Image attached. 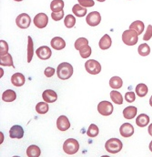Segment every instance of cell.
<instances>
[{
	"mask_svg": "<svg viewBox=\"0 0 152 157\" xmlns=\"http://www.w3.org/2000/svg\"><path fill=\"white\" fill-rule=\"evenodd\" d=\"M150 121V118L147 115L142 114L139 115L136 119V124L138 127L144 128L148 125Z\"/></svg>",
	"mask_w": 152,
	"mask_h": 157,
	"instance_id": "cell-22",
	"label": "cell"
},
{
	"mask_svg": "<svg viewBox=\"0 0 152 157\" xmlns=\"http://www.w3.org/2000/svg\"><path fill=\"white\" fill-rule=\"evenodd\" d=\"M149 148L150 151L152 152V140L150 142V144H149Z\"/></svg>",
	"mask_w": 152,
	"mask_h": 157,
	"instance_id": "cell-43",
	"label": "cell"
},
{
	"mask_svg": "<svg viewBox=\"0 0 152 157\" xmlns=\"http://www.w3.org/2000/svg\"><path fill=\"white\" fill-rule=\"evenodd\" d=\"M64 15V12L63 10L59 12H53L51 13V17L54 21H59L62 19Z\"/></svg>",
	"mask_w": 152,
	"mask_h": 157,
	"instance_id": "cell-38",
	"label": "cell"
},
{
	"mask_svg": "<svg viewBox=\"0 0 152 157\" xmlns=\"http://www.w3.org/2000/svg\"><path fill=\"white\" fill-rule=\"evenodd\" d=\"M87 11V9L83 8L79 4H75L72 8L73 13L78 17H84L86 14Z\"/></svg>",
	"mask_w": 152,
	"mask_h": 157,
	"instance_id": "cell-27",
	"label": "cell"
},
{
	"mask_svg": "<svg viewBox=\"0 0 152 157\" xmlns=\"http://www.w3.org/2000/svg\"><path fill=\"white\" fill-rule=\"evenodd\" d=\"M16 98L15 91L12 90H7L2 95V99L5 102H12Z\"/></svg>",
	"mask_w": 152,
	"mask_h": 157,
	"instance_id": "cell-21",
	"label": "cell"
},
{
	"mask_svg": "<svg viewBox=\"0 0 152 157\" xmlns=\"http://www.w3.org/2000/svg\"><path fill=\"white\" fill-rule=\"evenodd\" d=\"M80 5L84 7H92L94 6L95 2L93 0H78Z\"/></svg>",
	"mask_w": 152,
	"mask_h": 157,
	"instance_id": "cell-37",
	"label": "cell"
},
{
	"mask_svg": "<svg viewBox=\"0 0 152 157\" xmlns=\"http://www.w3.org/2000/svg\"><path fill=\"white\" fill-rule=\"evenodd\" d=\"M97 109L99 113L102 116H110L113 112V105L110 101H104L98 104Z\"/></svg>",
	"mask_w": 152,
	"mask_h": 157,
	"instance_id": "cell-6",
	"label": "cell"
},
{
	"mask_svg": "<svg viewBox=\"0 0 152 157\" xmlns=\"http://www.w3.org/2000/svg\"><path fill=\"white\" fill-rule=\"evenodd\" d=\"M145 25L143 22L142 21H134L130 25L129 29L135 31L138 33V35H141L144 30Z\"/></svg>",
	"mask_w": 152,
	"mask_h": 157,
	"instance_id": "cell-19",
	"label": "cell"
},
{
	"mask_svg": "<svg viewBox=\"0 0 152 157\" xmlns=\"http://www.w3.org/2000/svg\"><path fill=\"white\" fill-rule=\"evenodd\" d=\"M85 44H89V41L86 38H80L76 40L74 43L75 49L79 51L80 48Z\"/></svg>",
	"mask_w": 152,
	"mask_h": 157,
	"instance_id": "cell-35",
	"label": "cell"
},
{
	"mask_svg": "<svg viewBox=\"0 0 152 157\" xmlns=\"http://www.w3.org/2000/svg\"><path fill=\"white\" fill-rule=\"evenodd\" d=\"M35 110L36 112L39 114H45L49 111V105L46 102H38L35 106Z\"/></svg>",
	"mask_w": 152,
	"mask_h": 157,
	"instance_id": "cell-31",
	"label": "cell"
},
{
	"mask_svg": "<svg viewBox=\"0 0 152 157\" xmlns=\"http://www.w3.org/2000/svg\"><path fill=\"white\" fill-rule=\"evenodd\" d=\"M64 2L63 0H53L50 4L51 10L54 12H59L63 10Z\"/></svg>",
	"mask_w": 152,
	"mask_h": 157,
	"instance_id": "cell-24",
	"label": "cell"
},
{
	"mask_svg": "<svg viewBox=\"0 0 152 157\" xmlns=\"http://www.w3.org/2000/svg\"><path fill=\"white\" fill-rule=\"evenodd\" d=\"M112 40L110 35L106 34L101 38L99 42L100 48L102 50L108 49L110 48L112 44Z\"/></svg>",
	"mask_w": 152,
	"mask_h": 157,
	"instance_id": "cell-17",
	"label": "cell"
},
{
	"mask_svg": "<svg viewBox=\"0 0 152 157\" xmlns=\"http://www.w3.org/2000/svg\"><path fill=\"white\" fill-rule=\"evenodd\" d=\"M120 132L123 137H130L134 133V128L130 123L126 122L120 127Z\"/></svg>",
	"mask_w": 152,
	"mask_h": 157,
	"instance_id": "cell-12",
	"label": "cell"
},
{
	"mask_svg": "<svg viewBox=\"0 0 152 157\" xmlns=\"http://www.w3.org/2000/svg\"><path fill=\"white\" fill-rule=\"evenodd\" d=\"M97 1L99 2H102L105 1L106 0H96Z\"/></svg>",
	"mask_w": 152,
	"mask_h": 157,
	"instance_id": "cell-45",
	"label": "cell"
},
{
	"mask_svg": "<svg viewBox=\"0 0 152 157\" xmlns=\"http://www.w3.org/2000/svg\"><path fill=\"white\" fill-rule=\"evenodd\" d=\"M105 147L109 153L116 154L122 150L123 144L118 139L111 138L106 142Z\"/></svg>",
	"mask_w": 152,
	"mask_h": 157,
	"instance_id": "cell-2",
	"label": "cell"
},
{
	"mask_svg": "<svg viewBox=\"0 0 152 157\" xmlns=\"http://www.w3.org/2000/svg\"><path fill=\"white\" fill-rule=\"evenodd\" d=\"M122 40L124 43L127 46H134L138 42V33L135 31L129 29L123 32Z\"/></svg>",
	"mask_w": 152,
	"mask_h": 157,
	"instance_id": "cell-3",
	"label": "cell"
},
{
	"mask_svg": "<svg viewBox=\"0 0 152 157\" xmlns=\"http://www.w3.org/2000/svg\"><path fill=\"white\" fill-rule=\"evenodd\" d=\"M123 85V81L120 77L114 76L111 78L110 80V85L113 89H119L122 88Z\"/></svg>",
	"mask_w": 152,
	"mask_h": 157,
	"instance_id": "cell-26",
	"label": "cell"
},
{
	"mask_svg": "<svg viewBox=\"0 0 152 157\" xmlns=\"http://www.w3.org/2000/svg\"><path fill=\"white\" fill-rule=\"evenodd\" d=\"M0 56H2L8 53L9 48L7 42L1 40L0 41Z\"/></svg>",
	"mask_w": 152,
	"mask_h": 157,
	"instance_id": "cell-36",
	"label": "cell"
},
{
	"mask_svg": "<svg viewBox=\"0 0 152 157\" xmlns=\"http://www.w3.org/2000/svg\"><path fill=\"white\" fill-rule=\"evenodd\" d=\"M65 26L68 29H71L74 27L76 23V19L72 14H68L65 18L64 21Z\"/></svg>",
	"mask_w": 152,
	"mask_h": 157,
	"instance_id": "cell-33",
	"label": "cell"
},
{
	"mask_svg": "<svg viewBox=\"0 0 152 157\" xmlns=\"http://www.w3.org/2000/svg\"><path fill=\"white\" fill-rule=\"evenodd\" d=\"M56 125L59 130L66 131L70 128V122L66 116L62 115L57 119Z\"/></svg>",
	"mask_w": 152,
	"mask_h": 157,
	"instance_id": "cell-10",
	"label": "cell"
},
{
	"mask_svg": "<svg viewBox=\"0 0 152 157\" xmlns=\"http://www.w3.org/2000/svg\"><path fill=\"white\" fill-rule=\"evenodd\" d=\"M0 65L9 67L13 66L14 68L12 57L10 54L8 53L2 56H0Z\"/></svg>",
	"mask_w": 152,
	"mask_h": 157,
	"instance_id": "cell-20",
	"label": "cell"
},
{
	"mask_svg": "<svg viewBox=\"0 0 152 157\" xmlns=\"http://www.w3.org/2000/svg\"><path fill=\"white\" fill-rule=\"evenodd\" d=\"M14 1L17 2H19L22 1L23 0H14Z\"/></svg>",
	"mask_w": 152,
	"mask_h": 157,
	"instance_id": "cell-46",
	"label": "cell"
},
{
	"mask_svg": "<svg viewBox=\"0 0 152 157\" xmlns=\"http://www.w3.org/2000/svg\"><path fill=\"white\" fill-rule=\"evenodd\" d=\"M79 51L80 55L83 59L89 58L91 55V48L89 46V44H85L82 46Z\"/></svg>",
	"mask_w": 152,
	"mask_h": 157,
	"instance_id": "cell-30",
	"label": "cell"
},
{
	"mask_svg": "<svg viewBox=\"0 0 152 157\" xmlns=\"http://www.w3.org/2000/svg\"><path fill=\"white\" fill-rule=\"evenodd\" d=\"M102 20V17L100 13L97 11H93L90 13L86 18V23L91 27L98 26Z\"/></svg>",
	"mask_w": 152,
	"mask_h": 157,
	"instance_id": "cell-8",
	"label": "cell"
},
{
	"mask_svg": "<svg viewBox=\"0 0 152 157\" xmlns=\"http://www.w3.org/2000/svg\"><path fill=\"white\" fill-rule=\"evenodd\" d=\"M12 83L16 87H21L23 86L25 82V76L22 73H14L12 76L11 78Z\"/></svg>",
	"mask_w": 152,
	"mask_h": 157,
	"instance_id": "cell-16",
	"label": "cell"
},
{
	"mask_svg": "<svg viewBox=\"0 0 152 157\" xmlns=\"http://www.w3.org/2000/svg\"><path fill=\"white\" fill-rule=\"evenodd\" d=\"M24 130L20 125H16L12 126L10 130V136L12 139H21L23 137Z\"/></svg>",
	"mask_w": 152,
	"mask_h": 157,
	"instance_id": "cell-13",
	"label": "cell"
},
{
	"mask_svg": "<svg viewBox=\"0 0 152 157\" xmlns=\"http://www.w3.org/2000/svg\"><path fill=\"white\" fill-rule=\"evenodd\" d=\"M150 48L146 43L142 44L138 47V53L141 56L143 57L148 56L150 54Z\"/></svg>",
	"mask_w": 152,
	"mask_h": 157,
	"instance_id": "cell-32",
	"label": "cell"
},
{
	"mask_svg": "<svg viewBox=\"0 0 152 157\" xmlns=\"http://www.w3.org/2000/svg\"><path fill=\"white\" fill-rule=\"evenodd\" d=\"M34 54V42L30 36H28V44L27 48V59L28 62L30 63L32 60Z\"/></svg>",
	"mask_w": 152,
	"mask_h": 157,
	"instance_id": "cell-25",
	"label": "cell"
},
{
	"mask_svg": "<svg viewBox=\"0 0 152 157\" xmlns=\"http://www.w3.org/2000/svg\"><path fill=\"white\" fill-rule=\"evenodd\" d=\"M148 132L150 136H152V123L148 126Z\"/></svg>",
	"mask_w": 152,
	"mask_h": 157,
	"instance_id": "cell-42",
	"label": "cell"
},
{
	"mask_svg": "<svg viewBox=\"0 0 152 157\" xmlns=\"http://www.w3.org/2000/svg\"><path fill=\"white\" fill-rule=\"evenodd\" d=\"M51 46L54 49L61 50L66 47V42L64 40L60 37H55L52 39Z\"/></svg>",
	"mask_w": 152,
	"mask_h": 157,
	"instance_id": "cell-15",
	"label": "cell"
},
{
	"mask_svg": "<svg viewBox=\"0 0 152 157\" xmlns=\"http://www.w3.org/2000/svg\"><path fill=\"white\" fill-rule=\"evenodd\" d=\"M148 91V87L144 83L138 84L135 88V92L140 98H143L146 96Z\"/></svg>",
	"mask_w": 152,
	"mask_h": 157,
	"instance_id": "cell-28",
	"label": "cell"
},
{
	"mask_svg": "<svg viewBox=\"0 0 152 157\" xmlns=\"http://www.w3.org/2000/svg\"><path fill=\"white\" fill-rule=\"evenodd\" d=\"M15 22L17 26L20 29H26L30 25L31 19L29 14L22 13L17 16Z\"/></svg>",
	"mask_w": 152,
	"mask_h": 157,
	"instance_id": "cell-7",
	"label": "cell"
},
{
	"mask_svg": "<svg viewBox=\"0 0 152 157\" xmlns=\"http://www.w3.org/2000/svg\"><path fill=\"white\" fill-rule=\"evenodd\" d=\"M125 98L127 102H129V103H132L135 101V94L134 92H126L125 95Z\"/></svg>",
	"mask_w": 152,
	"mask_h": 157,
	"instance_id": "cell-40",
	"label": "cell"
},
{
	"mask_svg": "<svg viewBox=\"0 0 152 157\" xmlns=\"http://www.w3.org/2000/svg\"><path fill=\"white\" fill-rule=\"evenodd\" d=\"M86 70L91 75H97L102 71V66L99 62L94 59H90L85 63Z\"/></svg>",
	"mask_w": 152,
	"mask_h": 157,
	"instance_id": "cell-5",
	"label": "cell"
},
{
	"mask_svg": "<svg viewBox=\"0 0 152 157\" xmlns=\"http://www.w3.org/2000/svg\"><path fill=\"white\" fill-rule=\"evenodd\" d=\"M152 37V26L149 25L146 29L145 33L143 36V40L145 41H148Z\"/></svg>",
	"mask_w": 152,
	"mask_h": 157,
	"instance_id": "cell-39",
	"label": "cell"
},
{
	"mask_svg": "<svg viewBox=\"0 0 152 157\" xmlns=\"http://www.w3.org/2000/svg\"><path fill=\"white\" fill-rule=\"evenodd\" d=\"M137 109L134 106H128L123 111L124 117L126 119H132L137 115Z\"/></svg>",
	"mask_w": 152,
	"mask_h": 157,
	"instance_id": "cell-18",
	"label": "cell"
},
{
	"mask_svg": "<svg viewBox=\"0 0 152 157\" xmlns=\"http://www.w3.org/2000/svg\"><path fill=\"white\" fill-rule=\"evenodd\" d=\"M37 57L42 60H47L50 58L52 55L51 49L47 46H44L38 48L35 51Z\"/></svg>",
	"mask_w": 152,
	"mask_h": 157,
	"instance_id": "cell-11",
	"label": "cell"
},
{
	"mask_svg": "<svg viewBox=\"0 0 152 157\" xmlns=\"http://www.w3.org/2000/svg\"><path fill=\"white\" fill-rule=\"evenodd\" d=\"M34 23L37 28L43 29L47 26L49 22V17L44 13H39L34 18Z\"/></svg>",
	"mask_w": 152,
	"mask_h": 157,
	"instance_id": "cell-9",
	"label": "cell"
},
{
	"mask_svg": "<svg viewBox=\"0 0 152 157\" xmlns=\"http://www.w3.org/2000/svg\"><path fill=\"white\" fill-rule=\"evenodd\" d=\"M41 153V149L36 145H31L27 148V155L29 157H39Z\"/></svg>",
	"mask_w": 152,
	"mask_h": 157,
	"instance_id": "cell-23",
	"label": "cell"
},
{
	"mask_svg": "<svg viewBox=\"0 0 152 157\" xmlns=\"http://www.w3.org/2000/svg\"><path fill=\"white\" fill-rule=\"evenodd\" d=\"M73 67L68 62H63L58 65L57 75L60 79L65 80L70 78L73 74Z\"/></svg>",
	"mask_w": 152,
	"mask_h": 157,
	"instance_id": "cell-1",
	"label": "cell"
},
{
	"mask_svg": "<svg viewBox=\"0 0 152 157\" xmlns=\"http://www.w3.org/2000/svg\"><path fill=\"white\" fill-rule=\"evenodd\" d=\"M99 129L98 127L94 124H91L88 128L86 134L90 138H94L97 136L99 134Z\"/></svg>",
	"mask_w": 152,
	"mask_h": 157,
	"instance_id": "cell-34",
	"label": "cell"
},
{
	"mask_svg": "<svg viewBox=\"0 0 152 157\" xmlns=\"http://www.w3.org/2000/svg\"><path fill=\"white\" fill-rule=\"evenodd\" d=\"M110 98L112 101L115 104L122 105L123 102V98L121 93L116 91L112 90L110 93Z\"/></svg>",
	"mask_w": 152,
	"mask_h": 157,
	"instance_id": "cell-29",
	"label": "cell"
},
{
	"mask_svg": "<svg viewBox=\"0 0 152 157\" xmlns=\"http://www.w3.org/2000/svg\"><path fill=\"white\" fill-rule=\"evenodd\" d=\"M80 145L76 140L69 138L65 141L63 145L64 151L69 155H73L79 151Z\"/></svg>",
	"mask_w": 152,
	"mask_h": 157,
	"instance_id": "cell-4",
	"label": "cell"
},
{
	"mask_svg": "<svg viewBox=\"0 0 152 157\" xmlns=\"http://www.w3.org/2000/svg\"><path fill=\"white\" fill-rule=\"evenodd\" d=\"M55 71V69L52 67H48L44 70V75L47 78H51L52 76L54 75Z\"/></svg>",
	"mask_w": 152,
	"mask_h": 157,
	"instance_id": "cell-41",
	"label": "cell"
},
{
	"mask_svg": "<svg viewBox=\"0 0 152 157\" xmlns=\"http://www.w3.org/2000/svg\"><path fill=\"white\" fill-rule=\"evenodd\" d=\"M42 98L47 103H53L57 101L58 96L57 93L52 90H46L42 93Z\"/></svg>",
	"mask_w": 152,
	"mask_h": 157,
	"instance_id": "cell-14",
	"label": "cell"
},
{
	"mask_svg": "<svg viewBox=\"0 0 152 157\" xmlns=\"http://www.w3.org/2000/svg\"><path fill=\"white\" fill-rule=\"evenodd\" d=\"M149 104H150V106L152 107V96H151L150 99H149Z\"/></svg>",
	"mask_w": 152,
	"mask_h": 157,
	"instance_id": "cell-44",
	"label": "cell"
}]
</instances>
